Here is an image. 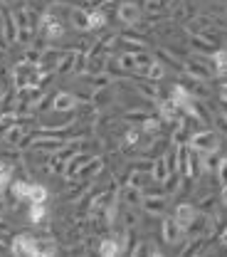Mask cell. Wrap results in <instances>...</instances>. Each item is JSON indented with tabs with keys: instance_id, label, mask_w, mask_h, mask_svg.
Here are the masks:
<instances>
[{
	"instance_id": "1",
	"label": "cell",
	"mask_w": 227,
	"mask_h": 257,
	"mask_svg": "<svg viewBox=\"0 0 227 257\" xmlns=\"http://www.w3.org/2000/svg\"><path fill=\"white\" fill-rule=\"evenodd\" d=\"M10 191H13V195H15L18 200H25V203H45V200H47V188L40 186V183L15 181Z\"/></svg>"
},
{
	"instance_id": "2",
	"label": "cell",
	"mask_w": 227,
	"mask_h": 257,
	"mask_svg": "<svg viewBox=\"0 0 227 257\" xmlns=\"http://www.w3.org/2000/svg\"><path fill=\"white\" fill-rule=\"evenodd\" d=\"M188 146L197 151V154H207V151H217L220 149V139H217V134L215 131H197L193 134L190 139H188Z\"/></svg>"
},
{
	"instance_id": "3",
	"label": "cell",
	"mask_w": 227,
	"mask_h": 257,
	"mask_svg": "<svg viewBox=\"0 0 227 257\" xmlns=\"http://www.w3.org/2000/svg\"><path fill=\"white\" fill-rule=\"evenodd\" d=\"M10 252L13 255H30V257H37L40 255V240L33 237V235H15L13 242H10Z\"/></svg>"
},
{
	"instance_id": "4",
	"label": "cell",
	"mask_w": 227,
	"mask_h": 257,
	"mask_svg": "<svg viewBox=\"0 0 227 257\" xmlns=\"http://www.w3.org/2000/svg\"><path fill=\"white\" fill-rule=\"evenodd\" d=\"M141 208L148 215H165V210H168V195L165 193H143Z\"/></svg>"
},
{
	"instance_id": "5",
	"label": "cell",
	"mask_w": 227,
	"mask_h": 257,
	"mask_svg": "<svg viewBox=\"0 0 227 257\" xmlns=\"http://www.w3.org/2000/svg\"><path fill=\"white\" fill-rule=\"evenodd\" d=\"M82 104V99L72 92H57L55 99H52V109L60 111V114H67V111H74L77 106Z\"/></svg>"
},
{
	"instance_id": "6",
	"label": "cell",
	"mask_w": 227,
	"mask_h": 257,
	"mask_svg": "<svg viewBox=\"0 0 227 257\" xmlns=\"http://www.w3.org/2000/svg\"><path fill=\"white\" fill-rule=\"evenodd\" d=\"M161 232H163V242H165V245H178L185 230L178 225L175 218H165L163 225H161Z\"/></svg>"
},
{
	"instance_id": "7",
	"label": "cell",
	"mask_w": 227,
	"mask_h": 257,
	"mask_svg": "<svg viewBox=\"0 0 227 257\" xmlns=\"http://www.w3.org/2000/svg\"><path fill=\"white\" fill-rule=\"evenodd\" d=\"M42 32H45L47 40H57V37H62V35H65L62 20H60L57 15H52V13H45V15H42Z\"/></svg>"
},
{
	"instance_id": "8",
	"label": "cell",
	"mask_w": 227,
	"mask_h": 257,
	"mask_svg": "<svg viewBox=\"0 0 227 257\" xmlns=\"http://www.w3.org/2000/svg\"><path fill=\"white\" fill-rule=\"evenodd\" d=\"M116 15H119V20L124 23V25H136L138 20H141V8L136 5V3H121L119 8H116Z\"/></svg>"
},
{
	"instance_id": "9",
	"label": "cell",
	"mask_w": 227,
	"mask_h": 257,
	"mask_svg": "<svg viewBox=\"0 0 227 257\" xmlns=\"http://www.w3.org/2000/svg\"><path fill=\"white\" fill-rule=\"evenodd\" d=\"M119 200L124 203V205H131V208H141V203H143V188H136V186H124L121 193H119Z\"/></svg>"
},
{
	"instance_id": "10",
	"label": "cell",
	"mask_w": 227,
	"mask_h": 257,
	"mask_svg": "<svg viewBox=\"0 0 227 257\" xmlns=\"http://www.w3.org/2000/svg\"><path fill=\"white\" fill-rule=\"evenodd\" d=\"M195 215H197V210H195L193 203H180V205L175 208V213H173V218L178 220V225H180L183 230H188V225L195 220Z\"/></svg>"
},
{
	"instance_id": "11",
	"label": "cell",
	"mask_w": 227,
	"mask_h": 257,
	"mask_svg": "<svg viewBox=\"0 0 227 257\" xmlns=\"http://www.w3.org/2000/svg\"><path fill=\"white\" fill-rule=\"evenodd\" d=\"M121 252H124V242L119 237H106V240L99 242V255L116 257V255H121Z\"/></svg>"
},
{
	"instance_id": "12",
	"label": "cell",
	"mask_w": 227,
	"mask_h": 257,
	"mask_svg": "<svg viewBox=\"0 0 227 257\" xmlns=\"http://www.w3.org/2000/svg\"><path fill=\"white\" fill-rule=\"evenodd\" d=\"M74 62H77V50H62L55 72L57 74H69V72H74Z\"/></svg>"
},
{
	"instance_id": "13",
	"label": "cell",
	"mask_w": 227,
	"mask_h": 257,
	"mask_svg": "<svg viewBox=\"0 0 227 257\" xmlns=\"http://www.w3.org/2000/svg\"><path fill=\"white\" fill-rule=\"evenodd\" d=\"M3 141L8 144V146H20L23 141H25V126L23 124H10L8 131H5V136H3Z\"/></svg>"
},
{
	"instance_id": "14",
	"label": "cell",
	"mask_w": 227,
	"mask_h": 257,
	"mask_svg": "<svg viewBox=\"0 0 227 257\" xmlns=\"http://www.w3.org/2000/svg\"><path fill=\"white\" fill-rule=\"evenodd\" d=\"M183 69H185V74H190L193 79H200V82H207L212 77V72L207 67H202V62H193V60H188L183 64Z\"/></svg>"
},
{
	"instance_id": "15",
	"label": "cell",
	"mask_w": 227,
	"mask_h": 257,
	"mask_svg": "<svg viewBox=\"0 0 227 257\" xmlns=\"http://www.w3.org/2000/svg\"><path fill=\"white\" fill-rule=\"evenodd\" d=\"M69 18H72V28H74V30H82V32L89 30V10H84V8H72Z\"/></svg>"
},
{
	"instance_id": "16",
	"label": "cell",
	"mask_w": 227,
	"mask_h": 257,
	"mask_svg": "<svg viewBox=\"0 0 227 257\" xmlns=\"http://www.w3.org/2000/svg\"><path fill=\"white\" fill-rule=\"evenodd\" d=\"M3 35L8 42H18V23L13 13H3Z\"/></svg>"
},
{
	"instance_id": "17",
	"label": "cell",
	"mask_w": 227,
	"mask_h": 257,
	"mask_svg": "<svg viewBox=\"0 0 227 257\" xmlns=\"http://www.w3.org/2000/svg\"><path fill=\"white\" fill-rule=\"evenodd\" d=\"M158 114H161V119H165V121H175L178 114H180V106L173 99H165V101L158 104Z\"/></svg>"
},
{
	"instance_id": "18",
	"label": "cell",
	"mask_w": 227,
	"mask_h": 257,
	"mask_svg": "<svg viewBox=\"0 0 227 257\" xmlns=\"http://www.w3.org/2000/svg\"><path fill=\"white\" fill-rule=\"evenodd\" d=\"M168 176H170V168H168V163H165V156L153 161V166H151V178H153L156 183H163Z\"/></svg>"
},
{
	"instance_id": "19",
	"label": "cell",
	"mask_w": 227,
	"mask_h": 257,
	"mask_svg": "<svg viewBox=\"0 0 227 257\" xmlns=\"http://www.w3.org/2000/svg\"><path fill=\"white\" fill-rule=\"evenodd\" d=\"M101 28H106V10L97 8L89 13V30H101Z\"/></svg>"
},
{
	"instance_id": "20",
	"label": "cell",
	"mask_w": 227,
	"mask_h": 257,
	"mask_svg": "<svg viewBox=\"0 0 227 257\" xmlns=\"http://www.w3.org/2000/svg\"><path fill=\"white\" fill-rule=\"evenodd\" d=\"M212 72L215 74H227V50H217L212 52Z\"/></svg>"
},
{
	"instance_id": "21",
	"label": "cell",
	"mask_w": 227,
	"mask_h": 257,
	"mask_svg": "<svg viewBox=\"0 0 227 257\" xmlns=\"http://www.w3.org/2000/svg\"><path fill=\"white\" fill-rule=\"evenodd\" d=\"M136 89H138V94H143L146 99H151V101L161 99V89H158L156 84H151V79H148V82H143V84H138Z\"/></svg>"
},
{
	"instance_id": "22",
	"label": "cell",
	"mask_w": 227,
	"mask_h": 257,
	"mask_svg": "<svg viewBox=\"0 0 227 257\" xmlns=\"http://www.w3.org/2000/svg\"><path fill=\"white\" fill-rule=\"evenodd\" d=\"M47 215V205L45 203H30V223L40 225Z\"/></svg>"
},
{
	"instance_id": "23",
	"label": "cell",
	"mask_w": 227,
	"mask_h": 257,
	"mask_svg": "<svg viewBox=\"0 0 227 257\" xmlns=\"http://www.w3.org/2000/svg\"><path fill=\"white\" fill-rule=\"evenodd\" d=\"M119 69H124V72H136V52H124V55H119Z\"/></svg>"
},
{
	"instance_id": "24",
	"label": "cell",
	"mask_w": 227,
	"mask_h": 257,
	"mask_svg": "<svg viewBox=\"0 0 227 257\" xmlns=\"http://www.w3.org/2000/svg\"><path fill=\"white\" fill-rule=\"evenodd\" d=\"M165 77V67H163L161 62H153L148 64V69H146V79H151V82H158V79H163Z\"/></svg>"
},
{
	"instance_id": "25",
	"label": "cell",
	"mask_w": 227,
	"mask_h": 257,
	"mask_svg": "<svg viewBox=\"0 0 227 257\" xmlns=\"http://www.w3.org/2000/svg\"><path fill=\"white\" fill-rule=\"evenodd\" d=\"M141 131H146V134H156V131H161V119H143L141 121Z\"/></svg>"
},
{
	"instance_id": "26",
	"label": "cell",
	"mask_w": 227,
	"mask_h": 257,
	"mask_svg": "<svg viewBox=\"0 0 227 257\" xmlns=\"http://www.w3.org/2000/svg\"><path fill=\"white\" fill-rule=\"evenodd\" d=\"M10 176H13V168L8 163H0V193L5 191V186L10 183Z\"/></svg>"
},
{
	"instance_id": "27",
	"label": "cell",
	"mask_w": 227,
	"mask_h": 257,
	"mask_svg": "<svg viewBox=\"0 0 227 257\" xmlns=\"http://www.w3.org/2000/svg\"><path fill=\"white\" fill-rule=\"evenodd\" d=\"M30 40H33V28H30V25L18 28V42H20V45H30Z\"/></svg>"
},
{
	"instance_id": "28",
	"label": "cell",
	"mask_w": 227,
	"mask_h": 257,
	"mask_svg": "<svg viewBox=\"0 0 227 257\" xmlns=\"http://www.w3.org/2000/svg\"><path fill=\"white\" fill-rule=\"evenodd\" d=\"M217 176H220L222 183H227V159L220 161V166H217Z\"/></svg>"
},
{
	"instance_id": "29",
	"label": "cell",
	"mask_w": 227,
	"mask_h": 257,
	"mask_svg": "<svg viewBox=\"0 0 227 257\" xmlns=\"http://www.w3.org/2000/svg\"><path fill=\"white\" fill-rule=\"evenodd\" d=\"M220 99L227 104V84H222V87H220Z\"/></svg>"
},
{
	"instance_id": "30",
	"label": "cell",
	"mask_w": 227,
	"mask_h": 257,
	"mask_svg": "<svg viewBox=\"0 0 227 257\" xmlns=\"http://www.w3.org/2000/svg\"><path fill=\"white\" fill-rule=\"evenodd\" d=\"M222 203L227 205V183H222Z\"/></svg>"
}]
</instances>
